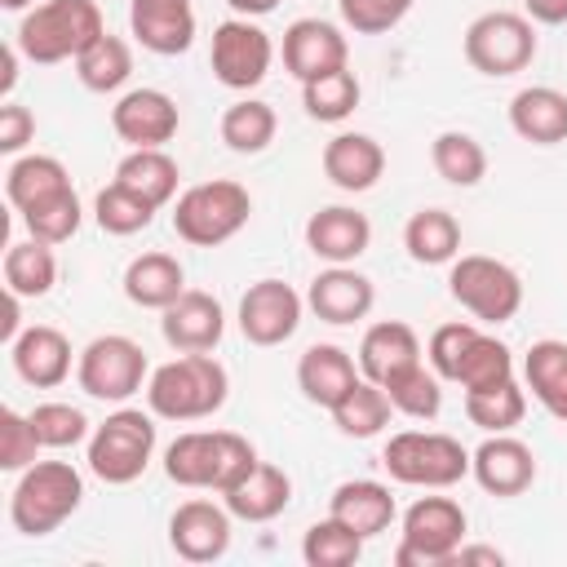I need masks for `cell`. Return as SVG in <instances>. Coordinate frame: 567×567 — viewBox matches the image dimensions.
<instances>
[{
    "label": "cell",
    "mask_w": 567,
    "mask_h": 567,
    "mask_svg": "<svg viewBox=\"0 0 567 567\" xmlns=\"http://www.w3.org/2000/svg\"><path fill=\"white\" fill-rule=\"evenodd\" d=\"M9 359H13V372L35 390H53V385H62L71 377V341L53 323L22 328L9 341Z\"/></svg>",
    "instance_id": "obj_23"
},
{
    "label": "cell",
    "mask_w": 567,
    "mask_h": 567,
    "mask_svg": "<svg viewBox=\"0 0 567 567\" xmlns=\"http://www.w3.org/2000/svg\"><path fill=\"white\" fill-rule=\"evenodd\" d=\"M461 49H465V62L487 80L518 75L536 58V22L514 9H487L465 27Z\"/></svg>",
    "instance_id": "obj_10"
},
{
    "label": "cell",
    "mask_w": 567,
    "mask_h": 567,
    "mask_svg": "<svg viewBox=\"0 0 567 567\" xmlns=\"http://www.w3.org/2000/svg\"><path fill=\"white\" fill-rule=\"evenodd\" d=\"M390 412H394L390 394H385L377 381L359 377V381L346 390V399L332 408V425H337L346 439H377V434L390 425Z\"/></svg>",
    "instance_id": "obj_38"
},
{
    "label": "cell",
    "mask_w": 567,
    "mask_h": 567,
    "mask_svg": "<svg viewBox=\"0 0 567 567\" xmlns=\"http://www.w3.org/2000/svg\"><path fill=\"white\" fill-rule=\"evenodd\" d=\"M279 133V115L261 97H239L221 111V142L235 155H261Z\"/></svg>",
    "instance_id": "obj_36"
},
{
    "label": "cell",
    "mask_w": 567,
    "mask_h": 567,
    "mask_svg": "<svg viewBox=\"0 0 567 567\" xmlns=\"http://www.w3.org/2000/svg\"><path fill=\"white\" fill-rule=\"evenodd\" d=\"M235 9V18H266L270 9H279V0H226Z\"/></svg>",
    "instance_id": "obj_54"
},
{
    "label": "cell",
    "mask_w": 567,
    "mask_h": 567,
    "mask_svg": "<svg viewBox=\"0 0 567 567\" xmlns=\"http://www.w3.org/2000/svg\"><path fill=\"white\" fill-rule=\"evenodd\" d=\"M31 425H35V434H40V443L53 447V452H66V447H75V443H89V434H93L89 416H84L75 403H62V399L35 403V408H31Z\"/></svg>",
    "instance_id": "obj_46"
},
{
    "label": "cell",
    "mask_w": 567,
    "mask_h": 567,
    "mask_svg": "<svg viewBox=\"0 0 567 567\" xmlns=\"http://www.w3.org/2000/svg\"><path fill=\"white\" fill-rule=\"evenodd\" d=\"M58 284V257L53 244L44 239H18L4 248V292L27 297H49Z\"/></svg>",
    "instance_id": "obj_34"
},
{
    "label": "cell",
    "mask_w": 567,
    "mask_h": 567,
    "mask_svg": "<svg viewBox=\"0 0 567 567\" xmlns=\"http://www.w3.org/2000/svg\"><path fill=\"white\" fill-rule=\"evenodd\" d=\"M465 532H470V518H465L461 501H452V496H416L403 509L394 563L399 567H447L456 558V549L465 545Z\"/></svg>",
    "instance_id": "obj_9"
},
{
    "label": "cell",
    "mask_w": 567,
    "mask_h": 567,
    "mask_svg": "<svg viewBox=\"0 0 567 567\" xmlns=\"http://www.w3.org/2000/svg\"><path fill=\"white\" fill-rule=\"evenodd\" d=\"M22 332V297L9 292V310H4V341H13Z\"/></svg>",
    "instance_id": "obj_55"
},
{
    "label": "cell",
    "mask_w": 567,
    "mask_h": 567,
    "mask_svg": "<svg viewBox=\"0 0 567 567\" xmlns=\"http://www.w3.org/2000/svg\"><path fill=\"white\" fill-rule=\"evenodd\" d=\"M447 292L478 323H509L523 310V275L487 252H461L447 270Z\"/></svg>",
    "instance_id": "obj_8"
},
{
    "label": "cell",
    "mask_w": 567,
    "mask_h": 567,
    "mask_svg": "<svg viewBox=\"0 0 567 567\" xmlns=\"http://www.w3.org/2000/svg\"><path fill=\"white\" fill-rule=\"evenodd\" d=\"M301 558L310 567H354L363 558V536L354 527H346L341 518H319L306 527L301 536Z\"/></svg>",
    "instance_id": "obj_41"
},
{
    "label": "cell",
    "mask_w": 567,
    "mask_h": 567,
    "mask_svg": "<svg viewBox=\"0 0 567 567\" xmlns=\"http://www.w3.org/2000/svg\"><path fill=\"white\" fill-rule=\"evenodd\" d=\"M403 248L416 266H452L461 257V221L447 208H416L403 226Z\"/></svg>",
    "instance_id": "obj_31"
},
{
    "label": "cell",
    "mask_w": 567,
    "mask_h": 567,
    "mask_svg": "<svg viewBox=\"0 0 567 567\" xmlns=\"http://www.w3.org/2000/svg\"><path fill=\"white\" fill-rule=\"evenodd\" d=\"M186 292V270L173 252H142L124 266V297L142 310H168Z\"/></svg>",
    "instance_id": "obj_29"
},
{
    "label": "cell",
    "mask_w": 567,
    "mask_h": 567,
    "mask_svg": "<svg viewBox=\"0 0 567 567\" xmlns=\"http://www.w3.org/2000/svg\"><path fill=\"white\" fill-rule=\"evenodd\" d=\"M279 53H284V71L306 84V80H315V75H328V71L346 66L350 40H346V31H341L337 22H328V18H297V22H288Z\"/></svg>",
    "instance_id": "obj_15"
},
{
    "label": "cell",
    "mask_w": 567,
    "mask_h": 567,
    "mask_svg": "<svg viewBox=\"0 0 567 567\" xmlns=\"http://www.w3.org/2000/svg\"><path fill=\"white\" fill-rule=\"evenodd\" d=\"M31 137H35V115L27 106H18V102H4L0 106V151L18 155Z\"/></svg>",
    "instance_id": "obj_50"
},
{
    "label": "cell",
    "mask_w": 567,
    "mask_h": 567,
    "mask_svg": "<svg viewBox=\"0 0 567 567\" xmlns=\"http://www.w3.org/2000/svg\"><path fill=\"white\" fill-rule=\"evenodd\" d=\"M523 9L540 27H563L567 22V0H523Z\"/></svg>",
    "instance_id": "obj_51"
},
{
    "label": "cell",
    "mask_w": 567,
    "mask_h": 567,
    "mask_svg": "<svg viewBox=\"0 0 567 567\" xmlns=\"http://www.w3.org/2000/svg\"><path fill=\"white\" fill-rule=\"evenodd\" d=\"M235 514L213 501H182L168 518V545L186 563H217L230 549Z\"/></svg>",
    "instance_id": "obj_17"
},
{
    "label": "cell",
    "mask_w": 567,
    "mask_h": 567,
    "mask_svg": "<svg viewBox=\"0 0 567 567\" xmlns=\"http://www.w3.org/2000/svg\"><path fill=\"white\" fill-rule=\"evenodd\" d=\"M18 58H22V49H18V44H4V75H0L4 102H9V93H13V84H18Z\"/></svg>",
    "instance_id": "obj_53"
},
{
    "label": "cell",
    "mask_w": 567,
    "mask_h": 567,
    "mask_svg": "<svg viewBox=\"0 0 567 567\" xmlns=\"http://www.w3.org/2000/svg\"><path fill=\"white\" fill-rule=\"evenodd\" d=\"M102 31L106 22L97 0H40L35 9L22 13L13 44L22 49L27 62L58 66V62H75Z\"/></svg>",
    "instance_id": "obj_2"
},
{
    "label": "cell",
    "mask_w": 567,
    "mask_h": 567,
    "mask_svg": "<svg viewBox=\"0 0 567 567\" xmlns=\"http://www.w3.org/2000/svg\"><path fill=\"white\" fill-rule=\"evenodd\" d=\"M359 363L350 359V350L332 346V341H315L301 359H297V390L315 403V408H337L346 399V390L359 381Z\"/></svg>",
    "instance_id": "obj_24"
},
{
    "label": "cell",
    "mask_w": 567,
    "mask_h": 567,
    "mask_svg": "<svg viewBox=\"0 0 567 567\" xmlns=\"http://www.w3.org/2000/svg\"><path fill=\"white\" fill-rule=\"evenodd\" d=\"M208 62H213L217 84H226L235 93H248V89H257L270 75L275 44H270V35L252 18H226V22L213 27Z\"/></svg>",
    "instance_id": "obj_12"
},
{
    "label": "cell",
    "mask_w": 567,
    "mask_h": 567,
    "mask_svg": "<svg viewBox=\"0 0 567 567\" xmlns=\"http://www.w3.org/2000/svg\"><path fill=\"white\" fill-rule=\"evenodd\" d=\"M372 244V221L359 208L328 204L306 221V248L328 266H354Z\"/></svg>",
    "instance_id": "obj_21"
},
{
    "label": "cell",
    "mask_w": 567,
    "mask_h": 567,
    "mask_svg": "<svg viewBox=\"0 0 567 567\" xmlns=\"http://www.w3.org/2000/svg\"><path fill=\"white\" fill-rule=\"evenodd\" d=\"M452 563H456V567H465V563H492V567H501V563H505V554H501V549H492V545H461Z\"/></svg>",
    "instance_id": "obj_52"
},
{
    "label": "cell",
    "mask_w": 567,
    "mask_h": 567,
    "mask_svg": "<svg viewBox=\"0 0 567 567\" xmlns=\"http://www.w3.org/2000/svg\"><path fill=\"white\" fill-rule=\"evenodd\" d=\"M40 434L31 425V412H18V408H4L0 412V470L9 474H22L27 465H35L40 456Z\"/></svg>",
    "instance_id": "obj_47"
},
{
    "label": "cell",
    "mask_w": 567,
    "mask_h": 567,
    "mask_svg": "<svg viewBox=\"0 0 567 567\" xmlns=\"http://www.w3.org/2000/svg\"><path fill=\"white\" fill-rule=\"evenodd\" d=\"M0 9H9V13H27V9H35V0H0Z\"/></svg>",
    "instance_id": "obj_56"
},
{
    "label": "cell",
    "mask_w": 567,
    "mask_h": 567,
    "mask_svg": "<svg viewBox=\"0 0 567 567\" xmlns=\"http://www.w3.org/2000/svg\"><path fill=\"white\" fill-rule=\"evenodd\" d=\"M381 465L403 487L443 492V487H456L470 474V452H465L461 439L439 434V430H399V434L385 439Z\"/></svg>",
    "instance_id": "obj_6"
},
{
    "label": "cell",
    "mask_w": 567,
    "mask_h": 567,
    "mask_svg": "<svg viewBox=\"0 0 567 567\" xmlns=\"http://www.w3.org/2000/svg\"><path fill=\"white\" fill-rule=\"evenodd\" d=\"M155 204L151 199H142V195H133L128 186H120V182H106L97 195H93V221L106 230V235H137V230H146L151 221H155Z\"/></svg>",
    "instance_id": "obj_42"
},
{
    "label": "cell",
    "mask_w": 567,
    "mask_h": 567,
    "mask_svg": "<svg viewBox=\"0 0 567 567\" xmlns=\"http://www.w3.org/2000/svg\"><path fill=\"white\" fill-rule=\"evenodd\" d=\"M221 505L239 518V523H270L279 518L288 505H292V478L270 465V461H257L239 483H230L221 492Z\"/></svg>",
    "instance_id": "obj_25"
},
{
    "label": "cell",
    "mask_w": 567,
    "mask_h": 567,
    "mask_svg": "<svg viewBox=\"0 0 567 567\" xmlns=\"http://www.w3.org/2000/svg\"><path fill=\"white\" fill-rule=\"evenodd\" d=\"M328 514L341 518L346 527H354L363 540H372V536L390 532V523L399 518V505H394L385 483H377V478H346V483L332 487Z\"/></svg>",
    "instance_id": "obj_26"
},
{
    "label": "cell",
    "mask_w": 567,
    "mask_h": 567,
    "mask_svg": "<svg viewBox=\"0 0 567 567\" xmlns=\"http://www.w3.org/2000/svg\"><path fill=\"white\" fill-rule=\"evenodd\" d=\"M75 75H80V84H84L89 93H115V89H124L128 75H133V49H128V40L102 31V35L75 58Z\"/></svg>",
    "instance_id": "obj_39"
},
{
    "label": "cell",
    "mask_w": 567,
    "mask_h": 567,
    "mask_svg": "<svg viewBox=\"0 0 567 567\" xmlns=\"http://www.w3.org/2000/svg\"><path fill=\"white\" fill-rule=\"evenodd\" d=\"M430 164L434 173L447 182V186H478L487 177V151L474 133L465 128H443L434 142H430Z\"/></svg>",
    "instance_id": "obj_35"
},
{
    "label": "cell",
    "mask_w": 567,
    "mask_h": 567,
    "mask_svg": "<svg viewBox=\"0 0 567 567\" xmlns=\"http://www.w3.org/2000/svg\"><path fill=\"white\" fill-rule=\"evenodd\" d=\"M337 4H341V22L354 35H385L412 13L416 0H337Z\"/></svg>",
    "instance_id": "obj_48"
},
{
    "label": "cell",
    "mask_w": 567,
    "mask_h": 567,
    "mask_svg": "<svg viewBox=\"0 0 567 567\" xmlns=\"http://www.w3.org/2000/svg\"><path fill=\"white\" fill-rule=\"evenodd\" d=\"M465 416L483 434H509L527 416V390L518 385V377L483 385V390H465Z\"/></svg>",
    "instance_id": "obj_37"
},
{
    "label": "cell",
    "mask_w": 567,
    "mask_h": 567,
    "mask_svg": "<svg viewBox=\"0 0 567 567\" xmlns=\"http://www.w3.org/2000/svg\"><path fill=\"white\" fill-rule=\"evenodd\" d=\"M257 447L235 430H186L164 447V474L177 487L226 492L257 465Z\"/></svg>",
    "instance_id": "obj_1"
},
{
    "label": "cell",
    "mask_w": 567,
    "mask_h": 567,
    "mask_svg": "<svg viewBox=\"0 0 567 567\" xmlns=\"http://www.w3.org/2000/svg\"><path fill=\"white\" fill-rule=\"evenodd\" d=\"M509 128L532 146L567 142V93L554 84H527L509 97Z\"/></svg>",
    "instance_id": "obj_27"
},
{
    "label": "cell",
    "mask_w": 567,
    "mask_h": 567,
    "mask_svg": "<svg viewBox=\"0 0 567 567\" xmlns=\"http://www.w3.org/2000/svg\"><path fill=\"white\" fill-rule=\"evenodd\" d=\"M523 381H527L532 399L554 421L567 425V341H558V337L532 341L523 354Z\"/></svg>",
    "instance_id": "obj_30"
},
{
    "label": "cell",
    "mask_w": 567,
    "mask_h": 567,
    "mask_svg": "<svg viewBox=\"0 0 567 567\" xmlns=\"http://www.w3.org/2000/svg\"><path fill=\"white\" fill-rule=\"evenodd\" d=\"M306 306H310L323 323L346 328V323L368 319V310L377 306V288H372V279H368L363 270H354V266H328V270H319V275L310 279Z\"/></svg>",
    "instance_id": "obj_19"
},
{
    "label": "cell",
    "mask_w": 567,
    "mask_h": 567,
    "mask_svg": "<svg viewBox=\"0 0 567 567\" xmlns=\"http://www.w3.org/2000/svg\"><path fill=\"white\" fill-rule=\"evenodd\" d=\"M230 399V377L213 354H177L151 368L146 408L164 421H204Z\"/></svg>",
    "instance_id": "obj_3"
},
{
    "label": "cell",
    "mask_w": 567,
    "mask_h": 567,
    "mask_svg": "<svg viewBox=\"0 0 567 567\" xmlns=\"http://www.w3.org/2000/svg\"><path fill=\"white\" fill-rule=\"evenodd\" d=\"M509 377H514V350L478 328L461 368H456V385L461 390H483V385H496V381H509Z\"/></svg>",
    "instance_id": "obj_43"
},
{
    "label": "cell",
    "mask_w": 567,
    "mask_h": 567,
    "mask_svg": "<svg viewBox=\"0 0 567 567\" xmlns=\"http://www.w3.org/2000/svg\"><path fill=\"white\" fill-rule=\"evenodd\" d=\"M385 394H390L394 412H403V416H412V421H434V416H439V408H443L439 372H434V368H425V363H416L412 372H403L399 381H390V385H385Z\"/></svg>",
    "instance_id": "obj_45"
},
{
    "label": "cell",
    "mask_w": 567,
    "mask_h": 567,
    "mask_svg": "<svg viewBox=\"0 0 567 567\" xmlns=\"http://www.w3.org/2000/svg\"><path fill=\"white\" fill-rule=\"evenodd\" d=\"M470 474L487 496H523L536 483V452L514 434H487L470 452Z\"/></svg>",
    "instance_id": "obj_16"
},
{
    "label": "cell",
    "mask_w": 567,
    "mask_h": 567,
    "mask_svg": "<svg viewBox=\"0 0 567 567\" xmlns=\"http://www.w3.org/2000/svg\"><path fill=\"white\" fill-rule=\"evenodd\" d=\"M385 173V151L377 137L368 133H337L328 146H323V177L337 186V190H372Z\"/></svg>",
    "instance_id": "obj_28"
},
{
    "label": "cell",
    "mask_w": 567,
    "mask_h": 567,
    "mask_svg": "<svg viewBox=\"0 0 567 567\" xmlns=\"http://www.w3.org/2000/svg\"><path fill=\"white\" fill-rule=\"evenodd\" d=\"M155 456V412L146 408H115L102 425H93L89 443H84V461L89 470L111 483V487H124V483H137L146 474Z\"/></svg>",
    "instance_id": "obj_7"
},
{
    "label": "cell",
    "mask_w": 567,
    "mask_h": 567,
    "mask_svg": "<svg viewBox=\"0 0 567 567\" xmlns=\"http://www.w3.org/2000/svg\"><path fill=\"white\" fill-rule=\"evenodd\" d=\"M359 97H363V84H359V75H354L350 66H337V71L315 75V80L301 84V106H306V115L319 120V124H341V120H350L354 106H359Z\"/></svg>",
    "instance_id": "obj_40"
},
{
    "label": "cell",
    "mask_w": 567,
    "mask_h": 567,
    "mask_svg": "<svg viewBox=\"0 0 567 567\" xmlns=\"http://www.w3.org/2000/svg\"><path fill=\"white\" fill-rule=\"evenodd\" d=\"M84 501V478L71 461H35L18 474L9 492V523L13 532L40 540L58 532Z\"/></svg>",
    "instance_id": "obj_4"
},
{
    "label": "cell",
    "mask_w": 567,
    "mask_h": 567,
    "mask_svg": "<svg viewBox=\"0 0 567 567\" xmlns=\"http://www.w3.org/2000/svg\"><path fill=\"white\" fill-rule=\"evenodd\" d=\"M354 363H359V372L368 381H377L385 390L390 381H399L403 372H412L421 363V337L403 319H381V323H372L363 332Z\"/></svg>",
    "instance_id": "obj_22"
},
{
    "label": "cell",
    "mask_w": 567,
    "mask_h": 567,
    "mask_svg": "<svg viewBox=\"0 0 567 567\" xmlns=\"http://www.w3.org/2000/svg\"><path fill=\"white\" fill-rule=\"evenodd\" d=\"M159 332L177 354H208L226 332V310L213 292L186 288L168 310H159Z\"/></svg>",
    "instance_id": "obj_18"
},
{
    "label": "cell",
    "mask_w": 567,
    "mask_h": 567,
    "mask_svg": "<svg viewBox=\"0 0 567 567\" xmlns=\"http://www.w3.org/2000/svg\"><path fill=\"white\" fill-rule=\"evenodd\" d=\"M301 310H306V301H301V292L292 284L257 279V284L244 288L235 319H239V332H244L248 346L270 350V346H284L301 328Z\"/></svg>",
    "instance_id": "obj_13"
},
{
    "label": "cell",
    "mask_w": 567,
    "mask_h": 567,
    "mask_svg": "<svg viewBox=\"0 0 567 567\" xmlns=\"http://www.w3.org/2000/svg\"><path fill=\"white\" fill-rule=\"evenodd\" d=\"M177 124H182V111H177V102L164 89H146V84L142 89H128L111 106V128L133 151L173 142L177 137Z\"/></svg>",
    "instance_id": "obj_14"
},
{
    "label": "cell",
    "mask_w": 567,
    "mask_h": 567,
    "mask_svg": "<svg viewBox=\"0 0 567 567\" xmlns=\"http://www.w3.org/2000/svg\"><path fill=\"white\" fill-rule=\"evenodd\" d=\"M248 217H252V195H248V186H239L230 177L195 182L173 204V230L190 248H217V244L235 239L248 226Z\"/></svg>",
    "instance_id": "obj_5"
},
{
    "label": "cell",
    "mask_w": 567,
    "mask_h": 567,
    "mask_svg": "<svg viewBox=\"0 0 567 567\" xmlns=\"http://www.w3.org/2000/svg\"><path fill=\"white\" fill-rule=\"evenodd\" d=\"M62 190H71V173L58 155H18L4 173V195L18 213H27V208H35Z\"/></svg>",
    "instance_id": "obj_33"
},
{
    "label": "cell",
    "mask_w": 567,
    "mask_h": 567,
    "mask_svg": "<svg viewBox=\"0 0 567 567\" xmlns=\"http://www.w3.org/2000/svg\"><path fill=\"white\" fill-rule=\"evenodd\" d=\"M120 186H128L133 195L151 199L155 208H164L173 195H177V182H182V168L177 159L164 151V146H142V151H128L120 164H115V177Z\"/></svg>",
    "instance_id": "obj_32"
},
{
    "label": "cell",
    "mask_w": 567,
    "mask_h": 567,
    "mask_svg": "<svg viewBox=\"0 0 567 567\" xmlns=\"http://www.w3.org/2000/svg\"><path fill=\"white\" fill-rule=\"evenodd\" d=\"M18 217H22V226H27L31 239H44V244L58 248V244L75 239V230H80V221H84V208H80V195H75V186H71V190H62V195H53V199H44V204L18 213Z\"/></svg>",
    "instance_id": "obj_44"
},
{
    "label": "cell",
    "mask_w": 567,
    "mask_h": 567,
    "mask_svg": "<svg viewBox=\"0 0 567 567\" xmlns=\"http://www.w3.org/2000/svg\"><path fill=\"white\" fill-rule=\"evenodd\" d=\"M128 31L146 53L177 58L195 44L190 0H128Z\"/></svg>",
    "instance_id": "obj_20"
},
{
    "label": "cell",
    "mask_w": 567,
    "mask_h": 567,
    "mask_svg": "<svg viewBox=\"0 0 567 567\" xmlns=\"http://www.w3.org/2000/svg\"><path fill=\"white\" fill-rule=\"evenodd\" d=\"M474 323H439L434 332H430V346H425V359H430V368L439 372V381H456V368H461V359H465V350H470V341H474Z\"/></svg>",
    "instance_id": "obj_49"
},
{
    "label": "cell",
    "mask_w": 567,
    "mask_h": 567,
    "mask_svg": "<svg viewBox=\"0 0 567 567\" xmlns=\"http://www.w3.org/2000/svg\"><path fill=\"white\" fill-rule=\"evenodd\" d=\"M75 381L89 399H102V403H128L137 390H146L151 381V359L146 350L124 337V332H106V337H93L80 359H75Z\"/></svg>",
    "instance_id": "obj_11"
}]
</instances>
